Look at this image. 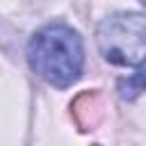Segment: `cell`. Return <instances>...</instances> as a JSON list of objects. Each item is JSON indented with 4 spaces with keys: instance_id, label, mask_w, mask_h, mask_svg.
<instances>
[{
    "instance_id": "cell-1",
    "label": "cell",
    "mask_w": 146,
    "mask_h": 146,
    "mask_svg": "<svg viewBox=\"0 0 146 146\" xmlns=\"http://www.w3.org/2000/svg\"><path fill=\"white\" fill-rule=\"evenodd\" d=\"M30 68L57 89L71 87L84 64V50L80 34L62 23L41 27L27 43Z\"/></svg>"
},
{
    "instance_id": "cell-2",
    "label": "cell",
    "mask_w": 146,
    "mask_h": 146,
    "mask_svg": "<svg viewBox=\"0 0 146 146\" xmlns=\"http://www.w3.org/2000/svg\"><path fill=\"white\" fill-rule=\"evenodd\" d=\"M96 46L110 64H146V14L116 11L105 16L96 27Z\"/></svg>"
},
{
    "instance_id": "cell-3",
    "label": "cell",
    "mask_w": 146,
    "mask_h": 146,
    "mask_svg": "<svg viewBox=\"0 0 146 146\" xmlns=\"http://www.w3.org/2000/svg\"><path fill=\"white\" fill-rule=\"evenodd\" d=\"M116 89H119V96L123 100H135L139 94L146 91V68H141L128 78H121L116 82Z\"/></svg>"
},
{
    "instance_id": "cell-4",
    "label": "cell",
    "mask_w": 146,
    "mask_h": 146,
    "mask_svg": "<svg viewBox=\"0 0 146 146\" xmlns=\"http://www.w3.org/2000/svg\"><path fill=\"white\" fill-rule=\"evenodd\" d=\"M141 2H144V5H146V0H141Z\"/></svg>"
}]
</instances>
